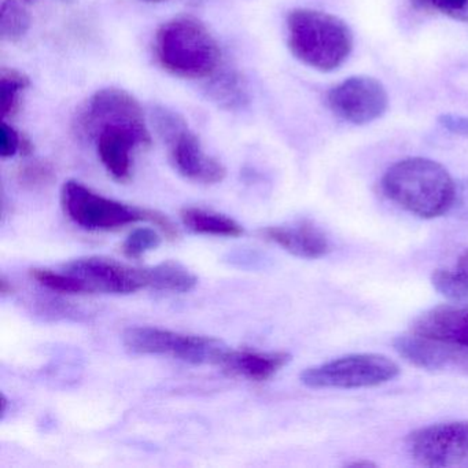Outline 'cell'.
I'll return each instance as SVG.
<instances>
[{
	"label": "cell",
	"mask_w": 468,
	"mask_h": 468,
	"mask_svg": "<svg viewBox=\"0 0 468 468\" xmlns=\"http://www.w3.org/2000/svg\"><path fill=\"white\" fill-rule=\"evenodd\" d=\"M76 124L86 138L94 139L101 163L120 183L131 179L133 153L152 144L144 111L124 90L105 89L92 95Z\"/></svg>",
	"instance_id": "obj_1"
},
{
	"label": "cell",
	"mask_w": 468,
	"mask_h": 468,
	"mask_svg": "<svg viewBox=\"0 0 468 468\" xmlns=\"http://www.w3.org/2000/svg\"><path fill=\"white\" fill-rule=\"evenodd\" d=\"M385 196L402 209L421 218H435L451 212L456 182L437 161L405 158L383 175Z\"/></svg>",
	"instance_id": "obj_2"
},
{
	"label": "cell",
	"mask_w": 468,
	"mask_h": 468,
	"mask_svg": "<svg viewBox=\"0 0 468 468\" xmlns=\"http://www.w3.org/2000/svg\"><path fill=\"white\" fill-rule=\"evenodd\" d=\"M287 43L292 56L306 67L333 72L352 53L353 34L335 16L297 9L287 17Z\"/></svg>",
	"instance_id": "obj_3"
},
{
	"label": "cell",
	"mask_w": 468,
	"mask_h": 468,
	"mask_svg": "<svg viewBox=\"0 0 468 468\" xmlns=\"http://www.w3.org/2000/svg\"><path fill=\"white\" fill-rule=\"evenodd\" d=\"M155 56L164 69L182 79H205L220 65L221 51L209 29L194 17H177L158 29Z\"/></svg>",
	"instance_id": "obj_4"
},
{
	"label": "cell",
	"mask_w": 468,
	"mask_h": 468,
	"mask_svg": "<svg viewBox=\"0 0 468 468\" xmlns=\"http://www.w3.org/2000/svg\"><path fill=\"white\" fill-rule=\"evenodd\" d=\"M61 204L68 218L89 231H113L139 221H149L166 239L175 240L179 237L176 226L164 213L106 198L76 180L62 186Z\"/></svg>",
	"instance_id": "obj_5"
},
{
	"label": "cell",
	"mask_w": 468,
	"mask_h": 468,
	"mask_svg": "<svg viewBox=\"0 0 468 468\" xmlns=\"http://www.w3.org/2000/svg\"><path fill=\"white\" fill-rule=\"evenodd\" d=\"M153 119L158 135L168 147L172 165L182 176L201 185L223 182L227 175L223 164L205 153L198 136L180 114L155 108Z\"/></svg>",
	"instance_id": "obj_6"
},
{
	"label": "cell",
	"mask_w": 468,
	"mask_h": 468,
	"mask_svg": "<svg viewBox=\"0 0 468 468\" xmlns=\"http://www.w3.org/2000/svg\"><path fill=\"white\" fill-rule=\"evenodd\" d=\"M396 361L377 353H358L306 368L301 382L311 388H375L399 377Z\"/></svg>",
	"instance_id": "obj_7"
},
{
	"label": "cell",
	"mask_w": 468,
	"mask_h": 468,
	"mask_svg": "<svg viewBox=\"0 0 468 468\" xmlns=\"http://www.w3.org/2000/svg\"><path fill=\"white\" fill-rule=\"evenodd\" d=\"M122 342L138 355L172 356L191 364L218 366L227 347L218 339L188 335L158 327H131L122 334Z\"/></svg>",
	"instance_id": "obj_8"
},
{
	"label": "cell",
	"mask_w": 468,
	"mask_h": 468,
	"mask_svg": "<svg viewBox=\"0 0 468 468\" xmlns=\"http://www.w3.org/2000/svg\"><path fill=\"white\" fill-rule=\"evenodd\" d=\"M408 453L430 468H468V421L421 427L408 434Z\"/></svg>",
	"instance_id": "obj_9"
},
{
	"label": "cell",
	"mask_w": 468,
	"mask_h": 468,
	"mask_svg": "<svg viewBox=\"0 0 468 468\" xmlns=\"http://www.w3.org/2000/svg\"><path fill=\"white\" fill-rule=\"evenodd\" d=\"M331 112L356 125L368 124L388 111V97L377 79L356 76L334 87L327 95Z\"/></svg>",
	"instance_id": "obj_10"
},
{
	"label": "cell",
	"mask_w": 468,
	"mask_h": 468,
	"mask_svg": "<svg viewBox=\"0 0 468 468\" xmlns=\"http://www.w3.org/2000/svg\"><path fill=\"white\" fill-rule=\"evenodd\" d=\"M70 273L86 287L87 294H133L147 287L144 270L130 267L108 257H84L68 262Z\"/></svg>",
	"instance_id": "obj_11"
},
{
	"label": "cell",
	"mask_w": 468,
	"mask_h": 468,
	"mask_svg": "<svg viewBox=\"0 0 468 468\" xmlns=\"http://www.w3.org/2000/svg\"><path fill=\"white\" fill-rule=\"evenodd\" d=\"M410 330L416 335L468 350V303L429 309L413 320Z\"/></svg>",
	"instance_id": "obj_12"
},
{
	"label": "cell",
	"mask_w": 468,
	"mask_h": 468,
	"mask_svg": "<svg viewBox=\"0 0 468 468\" xmlns=\"http://www.w3.org/2000/svg\"><path fill=\"white\" fill-rule=\"evenodd\" d=\"M393 346L408 363L427 371H440L468 361V350L432 341L413 333L412 335L397 336Z\"/></svg>",
	"instance_id": "obj_13"
},
{
	"label": "cell",
	"mask_w": 468,
	"mask_h": 468,
	"mask_svg": "<svg viewBox=\"0 0 468 468\" xmlns=\"http://www.w3.org/2000/svg\"><path fill=\"white\" fill-rule=\"evenodd\" d=\"M262 238L276 243L301 259L316 260L327 256L331 243L322 229L309 220L298 221L290 226L268 227L262 229Z\"/></svg>",
	"instance_id": "obj_14"
},
{
	"label": "cell",
	"mask_w": 468,
	"mask_h": 468,
	"mask_svg": "<svg viewBox=\"0 0 468 468\" xmlns=\"http://www.w3.org/2000/svg\"><path fill=\"white\" fill-rule=\"evenodd\" d=\"M290 360L292 356L286 352L226 349L218 366L229 377L264 382L278 374Z\"/></svg>",
	"instance_id": "obj_15"
},
{
	"label": "cell",
	"mask_w": 468,
	"mask_h": 468,
	"mask_svg": "<svg viewBox=\"0 0 468 468\" xmlns=\"http://www.w3.org/2000/svg\"><path fill=\"white\" fill-rule=\"evenodd\" d=\"M180 218L190 231L199 235L237 238L243 234L242 226L234 218L202 207H185L180 212Z\"/></svg>",
	"instance_id": "obj_16"
},
{
	"label": "cell",
	"mask_w": 468,
	"mask_h": 468,
	"mask_svg": "<svg viewBox=\"0 0 468 468\" xmlns=\"http://www.w3.org/2000/svg\"><path fill=\"white\" fill-rule=\"evenodd\" d=\"M146 283L157 292H188L197 286L198 279L180 262L164 261L152 268H144Z\"/></svg>",
	"instance_id": "obj_17"
},
{
	"label": "cell",
	"mask_w": 468,
	"mask_h": 468,
	"mask_svg": "<svg viewBox=\"0 0 468 468\" xmlns=\"http://www.w3.org/2000/svg\"><path fill=\"white\" fill-rule=\"evenodd\" d=\"M29 79L15 69L0 72V111L2 117H13L20 109L21 94L29 87Z\"/></svg>",
	"instance_id": "obj_18"
},
{
	"label": "cell",
	"mask_w": 468,
	"mask_h": 468,
	"mask_svg": "<svg viewBox=\"0 0 468 468\" xmlns=\"http://www.w3.org/2000/svg\"><path fill=\"white\" fill-rule=\"evenodd\" d=\"M31 26L27 10L16 0H5L0 10V37L6 42H18Z\"/></svg>",
	"instance_id": "obj_19"
},
{
	"label": "cell",
	"mask_w": 468,
	"mask_h": 468,
	"mask_svg": "<svg viewBox=\"0 0 468 468\" xmlns=\"http://www.w3.org/2000/svg\"><path fill=\"white\" fill-rule=\"evenodd\" d=\"M31 276L37 283L61 294H87L84 284L65 271L56 272L48 268H35L31 271Z\"/></svg>",
	"instance_id": "obj_20"
},
{
	"label": "cell",
	"mask_w": 468,
	"mask_h": 468,
	"mask_svg": "<svg viewBox=\"0 0 468 468\" xmlns=\"http://www.w3.org/2000/svg\"><path fill=\"white\" fill-rule=\"evenodd\" d=\"M209 90L213 100L224 108H238L248 100L239 78L234 75H224L223 78L218 79L213 81Z\"/></svg>",
	"instance_id": "obj_21"
},
{
	"label": "cell",
	"mask_w": 468,
	"mask_h": 468,
	"mask_svg": "<svg viewBox=\"0 0 468 468\" xmlns=\"http://www.w3.org/2000/svg\"><path fill=\"white\" fill-rule=\"evenodd\" d=\"M161 245V237L157 231L147 227L133 229L122 243V253L131 260L141 259L147 251L154 250Z\"/></svg>",
	"instance_id": "obj_22"
},
{
	"label": "cell",
	"mask_w": 468,
	"mask_h": 468,
	"mask_svg": "<svg viewBox=\"0 0 468 468\" xmlns=\"http://www.w3.org/2000/svg\"><path fill=\"white\" fill-rule=\"evenodd\" d=\"M56 177L53 166L43 161H31L18 169V183L27 188H40L50 185Z\"/></svg>",
	"instance_id": "obj_23"
},
{
	"label": "cell",
	"mask_w": 468,
	"mask_h": 468,
	"mask_svg": "<svg viewBox=\"0 0 468 468\" xmlns=\"http://www.w3.org/2000/svg\"><path fill=\"white\" fill-rule=\"evenodd\" d=\"M416 9L438 12L452 20L468 23V0H410Z\"/></svg>",
	"instance_id": "obj_24"
},
{
	"label": "cell",
	"mask_w": 468,
	"mask_h": 468,
	"mask_svg": "<svg viewBox=\"0 0 468 468\" xmlns=\"http://www.w3.org/2000/svg\"><path fill=\"white\" fill-rule=\"evenodd\" d=\"M431 283L440 294L449 300H468V292L454 271L437 270L431 276Z\"/></svg>",
	"instance_id": "obj_25"
},
{
	"label": "cell",
	"mask_w": 468,
	"mask_h": 468,
	"mask_svg": "<svg viewBox=\"0 0 468 468\" xmlns=\"http://www.w3.org/2000/svg\"><path fill=\"white\" fill-rule=\"evenodd\" d=\"M18 152L29 154L32 152L31 144L21 138L20 133L4 120L0 124V157L12 158Z\"/></svg>",
	"instance_id": "obj_26"
},
{
	"label": "cell",
	"mask_w": 468,
	"mask_h": 468,
	"mask_svg": "<svg viewBox=\"0 0 468 468\" xmlns=\"http://www.w3.org/2000/svg\"><path fill=\"white\" fill-rule=\"evenodd\" d=\"M449 213H453L456 218L468 220V179L456 183L453 205Z\"/></svg>",
	"instance_id": "obj_27"
},
{
	"label": "cell",
	"mask_w": 468,
	"mask_h": 468,
	"mask_svg": "<svg viewBox=\"0 0 468 468\" xmlns=\"http://www.w3.org/2000/svg\"><path fill=\"white\" fill-rule=\"evenodd\" d=\"M438 122L449 133L468 138V117L457 116V114H442Z\"/></svg>",
	"instance_id": "obj_28"
},
{
	"label": "cell",
	"mask_w": 468,
	"mask_h": 468,
	"mask_svg": "<svg viewBox=\"0 0 468 468\" xmlns=\"http://www.w3.org/2000/svg\"><path fill=\"white\" fill-rule=\"evenodd\" d=\"M454 272L459 276L460 281H462V283L464 284L468 292V248L465 249L462 256L459 257V261H457V267Z\"/></svg>",
	"instance_id": "obj_29"
},
{
	"label": "cell",
	"mask_w": 468,
	"mask_h": 468,
	"mask_svg": "<svg viewBox=\"0 0 468 468\" xmlns=\"http://www.w3.org/2000/svg\"><path fill=\"white\" fill-rule=\"evenodd\" d=\"M15 292V286H13L12 282H9V279L6 276H0V294L2 297H6V295L13 294Z\"/></svg>",
	"instance_id": "obj_30"
},
{
	"label": "cell",
	"mask_w": 468,
	"mask_h": 468,
	"mask_svg": "<svg viewBox=\"0 0 468 468\" xmlns=\"http://www.w3.org/2000/svg\"><path fill=\"white\" fill-rule=\"evenodd\" d=\"M347 467L369 468V467H377V464H375V463L368 462V460H358V462L350 463V464H347Z\"/></svg>",
	"instance_id": "obj_31"
},
{
	"label": "cell",
	"mask_w": 468,
	"mask_h": 468,
	"mask_svg": "<svg viewBox=\"0 0 468 468\" xmlns=\"http://www.w3.org/2000/svg\"><path fill=\"white\" fill-rule=\"evenodd\" d=\"M7 402L9 401H7L6 396L2 394V399H0V405H2V410H0V412H2V418H5V415H6Z\"/></svg>",
	"instance_id": "obj_32"
},
{
	"label": "cell",
	"mask_w": 468,
	"mask_h": 468,
	"mask_svg": "<svg viewBox=\"0 0 468 468\" xmlns=\"http://www.w3.org/2000/svg\"><path fill=\"white\" fill-rule=\"evenodd\" d=\"M146 2H155V4H158V2H165V0H146Z\"/></svg>",
	"instance_id": "obj_33"
}]
</instances>
